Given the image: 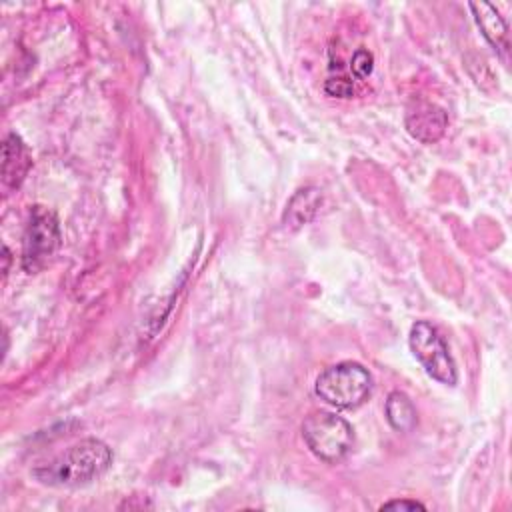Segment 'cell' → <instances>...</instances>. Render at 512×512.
Masks as SVG:
<instances>
[{"instance_id": "7a4b0ae2", "label": "cell", "mask_w": 512, "mask_h": 512, "mask_svg": "<svg viewBox=\"0 0 512 512\" xmlns=\"http://www.w3.org/2000/svg\"><path fill=\"white\" fill-rule=\"evenodd\" d=\"M372 374L358 362H338L326 368L314 382V394L340 410L362 406L372 394Z\"/></svg>"}, {"instance_id": "5b68a950", "label": "cell", "mask_w": 512, "mask_h": 512, "mask_svg": "<svg viewBox=\"0 0 512 512\" xmlns=\"http://www.w3.org/2000/svg\"><path fill=\"white\" fill-rule=\"evenodd\" d=\"M408 344L414 358L420 362V366L426 370L428 376H432L434 380L446 386H454L458 382L454 358L448 352L444 338L430 322L420 320L412 324L408 334Z\"/></svg>"}, {"instance_id": "8992f818", "label": "cell", "mask_w": 512, "mask_h": 512, "mask_svg": "<svg viewBox=\"0 0 512 512\" xmlns=\"http://www.w3.org/2000/svg\"><path fill=\"white\" fill-rule=\"evenodd\" d=\"M448 126L446 112L430 102H418L406 112V130L420 142H436Z\"/></svg>"}, {"instance_id": "ba28073f", "label": "cell", "mask_w": 512, "mask_h": 512, "mask_svg": "<svg viewBox=\"0 0 512 512\" xmlns=\"http://www.w3.org/2000/svg\"><path fill=\"white\" fill-rule=\"evenodd\" d=\"M320 204H322L320 188L306 186V188L296 190L292 194V198L288 200L284 212H282V224L288 230L302 228L304 224H308L316 216Z\"/></svg>"}, {"instance_id": "52a82bcc", "label": "cell", "mask_w": 512, "mask_h": 512, "mask_svg": "<svg viewBox=\"0 0 512 512\" xmlns=\"http://www.w3.org/2000/svg\"><path fill=\"white\" fill-rule=\"evenodd\" d=\"M32 166V156L16 132H10L2 144V182L6 188H18Z\"/></svg>"}, {"instance_id": "277c9868", "label": "cell", "mask_w": 512, "mask_h": 512, "mask_svg": "<svg viewBox=\"0 0 512 512\" xmlns=\"http://www.w3.org/2000/svg\"><path fill=\"white\" fill-rule=\"evenodd\" d=\"M62 240L58 216L42 206L34 204L28 214L26 230L22 236V268L28 274L38 272L54 256Z\"/></svg>"}, {"instance_id": "8fae6325", "label": "cell", "mask_w": 512, "mask_h": 512, "mask_svg": "<svg viewBox=\"0 0 512 512\" xmlns=\"http://www.w3.org/2000/svg\"><path fill=\"white\" fill-rule=\"evenodd\" d=\"M374 68V56L366 48H358L350 60V70L358 80H364L372 74Z\"/></svg>"}, {"instance_id": "6da1fadb", "label": "cell", "mask_w": 512, "mask_h": 512, "mask_svg": "<svg viewBox=\"0 0 512 512\" xmlns=\"http://www.w3.org/2000/svg\"><path fill=\"white\" fill-rule=\"evenodd\" d=\"M112 450L98 438H84L56 458L36 466L32 476L54 488H76L106 474L112 464Z\"/></svg>"}, {"instance_id": "9c48e42d", "label": "cell", "mask_w": 512, "mask_h": 512, "mask_svg": "<svg viewBox=\"0 0 512 512\" xmlns=\"http://www.w3.org/2000/svg\"><path fill=\"white\" fill-rule=\"evenodd\" d=\"M470 10L474 14V20L482 32V36L488 40V44L500 52L506 54L508 52V24L506 20L498 14V10L488 4V2H478V4H470Z\"/></svg>"}, {"instance_id": "3957f363", "label": "cell", "mask_w": 512, "mask_h": 512, "mask_svg": "<svg viewBox=\"0 0 512 512\" xmlns=\"http://www.w3.org/2000/svg\"><path fill=\"white\" fill-rule=\"evenodd\" d=\"M302 438L318 460L336 464L352 450L354 430L342 416L320 410L312 412L302 422Z\"/></svg>"}, {"instance_id": "7c38bea8", "label": "cell", "mask_w": 512, "mask_h": 512, "mask_svg": "<svg viewBox=\"0 0 512 512\" xmlns=\"http://www.w3.org/2000/svg\"><path fill=\"white\" fill-rule=\"evenodd\" d=\"M324 92L328 96H334V98H350L354 96V86L348 78H328L326 84H324Z\"/></svg>"}, {"instance_id": "4fadbf2b", "label": "cell", "mask_w": 512, "mask_h": 512, "mask_svg": "<svg viewBox=\"0 0 512 512\" xmlns=\"http://www.w3.org/2000/svg\"><path fill=\"white\" fill-rule=\"evenodd\" d=\"M426 506L418 500H390L380 506V510H424Z\"/></svg>"}, {"instance_id": "30bf717a", "label": "cell", "mask_w": 512, "mask_h": 512, "mask_svg": "<svg viewBox=\"0 0 512 512\" xmlns=\"http://www.w3.org/2000/svg\"><path fill=\"white\" fill-rule=\"evenodd\" d=\"M384 414L388 424L396 430V432H410L414 430L418 416H416V408L412 404V400L404 394V392H390L384 404Z\"/></svg>"}]
</instances>
